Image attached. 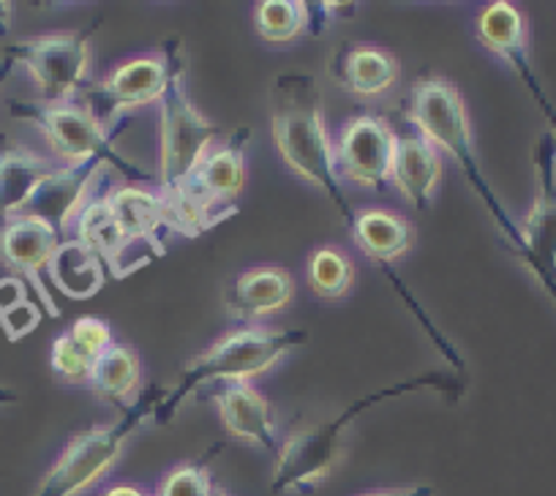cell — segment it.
<instances>
[{"instance_id":"6da1fadb","label":"cell","mask_w":556,"mask_h":496,"mask_svg":"<svg viewBox=\"0 0 556 496\" xmlns=\"http://www.w3.org/2000/svg\"><path fill=\"white\" fill-rule=\"evenodd\" d=\"M270 131L278 156L298 178L317 186L333 200L341 218L352 227L355 211L341 191L336 173L333 140L325 126L323 99L312 74H281L270 93Z\"/></svg>"},{"instance_id":"7a4b0ae2","label":"cell","mask_w":556,"mask_h":496,"mask_svg":"<svg viewBox=\"0 0 556 496\" xmlns=\"http://www.w3.org/2000/svg\"><path fill=\"white\" fill-rule=\"evenodd\" d=\"M306 330L273 328V325H240L229 330L184 368L178 387L156 404V418H173L184 407L186 398L194 396L200 387L251 382L267 374L295 346L306 344Z\"/></svg>"},{"instance_id":"3957f363","label":"cell","mask_w":556,"mask_h":496,"mask_svg":"<svg viewBox=\"0 0 556 496\" xmlns=\"http://www.w3.org/2000/svg\"><path fill=\"white\" fill-rule=\"evenodd\" d=\"M406 117H409V123L417 129V137H424V140L429 142V145H434L437 151L456 158L458 167L467 173V178L472 180L475 189H478L480 194H483V200L489 202L491 216L500 221L502 232H505V238L510 240L513 249H516L518 227L505 216L500 200H494L483 173H480L478 153H475L472 120H469L462 90H458L451 79L442 77L417 79V82L412 85Z\"/></svg>"},{"instance_id":"277c9868","label":"cell","mask_w":556,"mask_h":496,"mask_svg":"<svg viewBox=\"0 0 556 496\" xmlns=\"http://www.w3.org/2000/svg\"><path fill=\"white\" fill-rule=\"evenodd\" d=\"M245 145L249 129L235 131L202 158L175 194L162 196L173 232L194 238L238 213L235 202L245 186Z\"/></svg>"},{"instance_id":"5b68a950","label":"cell","mask_w":556,"mask_h":496,"mask_svg":"<svg viewBox=\"0 0 556 496\" xmlns=\"http://www.w3.org/2000/svg\"><path fill=\"white\" fill-rule=\"evenodd\" d=\"M426 385H429V380L404 382V385L393 387V391H382L377 393V396L361 398V402H355L341 415L325 420V423L290 434L281 442V447H278L276 463H273L270 488L276 491V494H314V491L333 474V469L339 467L341 456H344L341 440H344L350 423L363 412V409L382 402V398L399 396V393L415 391V387Z\"/></svg>"},{"instance_id":"8992f818","label":"cell","mask_w":556,"mask_h":496,"mask_svg":"<svg viewBox=\"0 0 556 496\" xmlns=\"http://www.w3.org/2000/svg\"><path fill=\"white\" fill-rule=\"evenodd\" d=\"M12 112L39 129V135L50 145L52 158L61 167H79V164L99 162L104 167L121 169L134 183H151V173H142V169L134 167L115 148L117 129H104L88 106H79L77 101L58 106L34 101V104H14Z\"/></svg>"},{"instance_id":"52a82bcc","label":"cell","mask_w":556,"mask_h":496,"mask_svg":"<svg viewBox=\"0 0 556 496\" xmlns=\"http://www.w3.org/2000/svg\"><path fill=\"white\" fill-rule=\"evenodd\" d=\"M156 412L153 402H137L115 423L93 425L66 442L58 461L47 469L34 496H83L115 469L139 423Z\"/></svg>"},{"instance_id":"ba28073f","label":"cell","mask_w":556,"mask_h":496,"mask_svg":"<svg viewBox=\"0 0 556 496\" xmlns=\"http://www.w3.org/2000/svg\"><path fill=\"white\" fill-rule=\"evenodd\" d=\"M159 196H169L218 145V123L202 115L186 93L184 66L159 101Z\"/></svg>"},{"instance_id":"9c48e42d","label":"cell","mask_w":556,"mask_h":496,"mask_svg":"<svg viewBox=\"0 0 556 496\" xmlns=\"http://www.w3.org/2000/svg\"><path fill=\"white\" fill-rule=\"evenodd\" d=\"M9 66H23L39 90V104H74L88 85L93 44L88 34H45L7 50Z\"/></svg>"},{"instance_id":"30bf717a","label":"cell","mask_w":556,"mask_h":496,"mask_svg":"<svg viewBox=\"0 0 556 496\" xmlns=\"http://www.w3.org/2000/svg\"><path fill=\"white\" fill-rule=\"evenodd\" d=\"M175 50H178V44L173 41V44L164 47V52L131 58V61L112 68L101 82L90 85L88 110L93 112L96 120L104 129H112L128 112L159 104L167 93L169 82H173V74L184 66Z\"/></svg>"},{"instance_id":"8fae6325","label":"cell","mask_w":556,"mask_h":496,"mask_svg":"<svg viewBox=\"0 0 556 496\" xmlns=\"http://www.w3.org/2000/svg\"><path fill=\"white\" fill-rule=\"evenodd\" d=\"M538 196L518 224L516 254L556 301V137L545 135L534 151Z\"/></svg>"},{"instance_id":"7c38bea8","label":"cell","mask_w":556,"mask_h":496,"mask_svg":"<svg viewBox=\"0 0 556 496\" xmlns=\"http://www.w3.org/2000/svg\"><path fill=\"white\" fill-rule=\"evenodd\" d=\"M395 140H399V135L384 117H350L333 142L339 180L361 186V189H382L390 180Z\"/></svg>"},{"instance_id":"4fadbf2b","label":"cell","mask_w":556,"mask_h":496,"mask_svg":"<svg viewBox=\"0 0 556 496\" xmlns=\"http://www.w3.org/2000/svg\"><path fill=\"white\" fill-rule=\"evenodd\" d=\"M58 245H61V232L50 221L30 216V213L14 216L12 221L0 227V263L12 270V276H20L34 287L50 317H61L50 290L45 287V276L50 270Z\"/></svg>"},{"instance_id":"5bb4252c","label":"cell","mask_w":556,"mask_h":496,"mask_svg":"<svg viewBox=\"0 0 556 496\" xmlns=\"http://www.w3.org/2000/svg\"><path fill=\"white\" fill-rule=\"evenodd\" d=\"M480 44L489 52H494L500 61H505L518 77L523 79V85L529 88V93L534 96V101L540 104V110L545 112L551 123V135L556 137V110L548 101L545 90L540 88L538 77H534L532 61H529V47H527V20L518 12L513 3L507 0H496L480 12L478 28H475Z\"/></svg>"},{"instance_id":"9a60e30c","label":"cell","mask_w":556,"mask_h":496,"mask_svg":"<svg viewBox=\"0 0 556 496\" xmlns=\"http://www.w3.org/2000/svg\"><path fill=\"white\" fill-rule=\"evenodd\" d=\"M292 297H295V279L290 270L278 265H256V268H245L235 279L224 306L235 322L262 325L273 314L285 311Z\"/></svg>"},{"instance_id":"2e32d148","label":"cell","mask_w":556,"mask_h":496,"mask_svg":"<svg viewBox=\"0 0 556 496\" xmlns=\"http://www.w3.org/2000/svg\"><path fill=\"white\" fill-rule=\"evenodd\" d=\"M104 164H79V167H58L52 178L45 180L39 194L28 205L30 216L50 221L58 232L74 227L83 207L96 196V183L104 175Z\"/></svg>"},{"instance_id":"e0dca14e","label":"cell","mask_w":556,"mask_h":496,"mask_svg":"<svg viewBox=\"0 0 556 496\" xmlns=\"http://www.w3.org/2000/svg\"><path fill=\"white\" fill-rule=\"evenodd\" d=\"M104 196L128 243L148 245L156 257H162L164 234H169L173 229H169L167 205L159 196V191H151L139 183H126L104 191Z\"/></svg>"},{"instance_id":"ac0fdd59","label":"cell","mask_w":556,"mask_h":496,"mask_svg":"<svg viewBox=\"0 0 556 496\" xmlns=\"http://www.w3.org/2000/svg\"><path fill=\"white\" fill-rule=\"evenodd\" d=\"M222 425L229 436L262 450H276L278 429L270 404L251 382H227L213 396Z\"/></svg>"},{"instance_id":"d6986e66","label":"cell","mask_w":556,"mask_h":496,"mask_svg":"<svg viewBox=\"0 0 556 496\" xmlns=\"http://www.w3.org/2000/svg\"><path fill=\"white\" fill-rule=\"evenodd\" d=\"M442 180V156L434 145L417 135H406L395 140L390 183L399 189L409 205L426 211L434 202Z\"/></svg>"},{"instance_id":"ffe728a7","label":"cell","mask_w":556,"mask_h":496,"mask_svg":"<svg viewBox=\"0 0 556 496\" xmlns=\"http://www.w3.org/2000/svg\"><path fill=\"white\" fill-rule=\"evenodd\" d=\"M61 164L50 156L14 145L0 151V227L23 216L47 178L55 175Z\"/></svg>"},{"instance_id":"44dd1931","label":"cell","mask_w":556,"mask_h":496,"mask_svg":"<svg viewBox=\"0 0 556 496\" xmlns=\"http://www.w3.org/2000/svg\"><path fill=\"white\" fill-rule=\"evenodd\" d=\"M352 238L368 259L379 265H393L412 252L415 227L409 218L388 207H366L352 218Z\"/></svg>"},{"instance_id":"7402d4cb","label":"cell","mask_w":556,"mask_h":496,"mask_svg":"<svg viewBox=\"0 0 556 496\" xmlns=\"http://www.w3.org/2000/svg\"><path fill=\"white\" fill-rule=\"evenodd\" d=\"M336 79L357 99H379L401 79V63L390 50L377 44L346 47L336 63Z\"/></svg>"},{"instance_id":"603a6c76","label":"cell","mask_w":556,"mask_h":496,"mask_svg":"<svg viewBox=\"0 0 556 496\" xmlns=\"http://www.w3.org/2000/svg\"><path fill=\"white\" fill-rule=\"evenodd\" d=\"M74 232H77L74 238L83 245H88L90 252L104 263V268L110 270L112 276H117V279L128 276L123 257L128 254L131 243H128L121 224L112 216L104 194H96L93 200L83 207V213H79L77 221H74Z\"/></svg>"},{"instance_id":"cb8c5ba5","label":"cell","mask_w":556,"mask_h":496,"mask_svg":"<svg viewBox=\"0 0 556 496\" xmlns=\"http://www.w3.org/2000/svg\"><path fill=\"white\" fill-rule=\"evenodd\" d=\"M88 387L101 402L117 404V407H134L139 387H142V357L131 344L112 341L104 355L96 360Z\"/></svg>"},{"instance_id":"d4e9b609","label":"cell","mask_w":556,"mask_h":496,"mask_svg":"<svg viewBox=\"0 0 556 496\" xmlns=\"http://www.w3.org/2000/svg\"><path fill=\"white\" fill-rule=\"evenodd\" d=\"M47 276L63 295L74 297V301H88V297L99 295L104 287V263L77 238L61 240Z\"/></svg>"},{"instance_id":"484cf974","label":"cell","mask_w":556,"mask_h":496,"mask_svg":"<svg viewBox=\"0 0 556 496\" xmlns=\"http://www.w3.org/2000/svg\"><path fill=\"white\" fill-rule=\"evenodd\" d=\"M306 281L323 301H341L355 287V263L339 245H319L308 257Z\"/></svg>"},{"instance_id":"4316f807","label":"cell","mask_w":556,"mask_h":496,"mask_svg":"<svg viewBox=\"0 0 556 496\" xmlns=\"http://www.w3.org/2000/svg\"><path fill=\"white\" fill-rule=\"evenodd\" d=\"M254 25L260 39L270 44H290L312 34V9L298 0H262L254 9Z\"/></svg>"},{"instance_id":"83f0119b","label":"cell","mask_w":556,"mask_h":496,"mask_svg":"<svg viewBox=\"0 0 556 496\" xmlns=\"http://www.w3.org/2000/svg\"><path fill=\"white\" fill-rule=\"evenodd\" d=\"M96 360H99V357H96L93 352L85 349L68 330L52 341V371H55L58 380L68 382V385H88Z\"/></svg>"},{"instance_id":"f1b7e54d","label":"cell","mask_w":556,"mask_h":496,"mask_svg":"<svg viewBox=\"0 0 556 496\" xmlns=\"http://www.w3.org/2000/svg\"><path fill=\"white\" fill-rule=\"evenodd\" d=\"M213 474L205 463H178L159 480L153 496H213Z\"/></svg>"},{"instance_id":"f546056e","label":"cell","mask_w":556,"mask_h":496,"mask_svg":"<svg viewBox=\"0 0 556 496\" xmlns=\"http://www.w3.org/2000/svg\"><path fill=\"white\" fill-rule=\"evenodd\" d=\"M68 333L79 341L88 352H93L96 357L104 355L106 346L112 344V328L106 319L101 317H79L77 322L68 328Z\"/></svg>"},{"instance_id":"4dcf8cb0","label":"cell","mask_w":556,"mask_h":496,"mask_svg":"<svg viewBox=\"0 0 556 496\" xmlns=\"http://www.w3.org/2000/svg\"><path fill=\"white\" fill-rule=\"evenodd\" d=\"M39 319H41L39 306H34V303L28 301V303H23V306L14 308V311L3 314V317H0V325H3V330L9 333V339L17 341V339H23L25 333H30V330L39 325Z\"/></svg>"},{"instance_id":"1f68e13d","label":"cell","mask_w":556,"mask_h":496,"mask_svg":"<svg viewBox=\"0 0 556 496\" xmlns=\"http://www.w3.org/2000/svg\"><path fill=\"white\" fill-rule=\"evenodd\" d=\"M28 303V295H25V281L20 276H7L0 279V317L9 311H14L17 306Z\"/></svg>"},{"instance_id":"d6a6232c","label":"cell","mask_w":556,"mask_h":496,"mask_svg":"<svg viewBox=\"0 0 556 496\" xmlns=\"http://www.w3.org/2000/svg\"><path fill=\"white\" fill-rule=\"evenodd\" d=\"M361 496H434L431 485H401V488H377Z\"/></svg>"},{"instance_id":"836d02e7","label":"cell","mask_w":556,"mask_h":496,"mask_svg":"<svg viewBox=\"0 0 556 496\" xmlns=\"http://www.w3.org/2000/svg\"><path fill=\"white\" fill-rule=\"evenodd\" d=\"M101 496H153V494H148L146 488H139V485L134 483H117V485H110Z\"/></svg>"},{"instance_id":"e575fe53","label":"cell","mask_w":556,"mask_h":496,"mask_svg":"<svg viewBox=\"0 0 556 496\" xmlns=\"http://www.w3.org/2000/svg\"><path fill=\"white\" fill-rule=\"evenodd\" d=\"M12 28V3H0V36Z\"/></svg>"},{"instance_id":"d590c367","label":"cell","mask_w":556,"mask_h":496,"mask_svg":"<svg viewBox=\"0 0 556 496\" xmlns=\"http://www.w3.org/2000/svg\"><path fill=\"white\" fill-rule=\"evenodd\" d=\"M213 496H232V494H229L227 488H222V485H216V491H213Z\"/></svg>"}]
</instances>
